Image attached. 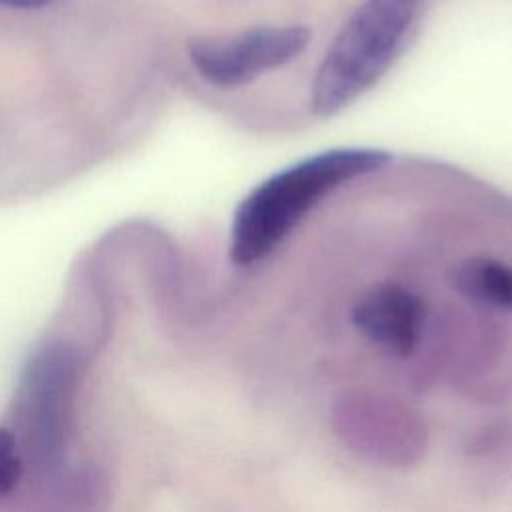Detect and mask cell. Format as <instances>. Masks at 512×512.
<instances>
[{"instance_id": "cell-6", "label": "cell", "mask_w": 512, "mask_h": 512, "mask_svg": "<svg viewBox=\"0 0 512 512\" xmlns=\"http://www.w3.org/2000/svg\"><path fill=\"white\" fill-rule=\"evenodd\" d=\"M424 304L400 284L368 288L352 308L354 326L384 350L406 356L420 342L424 330Z\"/></svg>"}, {"instance_id": "cell-8", "label": "cell", "mask_w": 512, "mask_h": 512, "mask_svg": "<svg viewBox=\"0 0 512 512\" xmlns=\"http://www.w3.org/2000/svg\"><path fill=\"white\" fill-rule=\"evenodd\" d=\"M20 476L16 438L10 430L0 428V492L10 490Z\"/></svg>"}, {"instance_id": "cell-1", "label": "cell", "mask_w": 512, "mask_h": 512, "mask_svg": "<svg viewBox=\"0 0 512 512\" xmlns=\"http://www.w3.org/2000/svg\"><path fill=\"white\" fill-rule=\"evenodd\" d=\"M390 154L376 148H336L304 158L258 184L236 208L230 258L248 266L268 256L306 212L338 186L376 172Z\"/></svg>"}, {"instance_id": "cell-5", "label": "cell", "mask_w": 512, "mask_h": 512, "mask_svg": "<svg viewBox=\"0 0 512 512\" xmlns=\"http://www.w3.org/2000/svg\"><path fill=\"white\" fill-rule=\"evenodd\" d=\"M74 372L72 352L58 344L38 350L24 370L18 410L30 452L42 464L54 462L62 452L66 400Z\"/></svg>"}, {"instance_id": "cell-9", "label": "cell", "mask_w": 512, "mask_h": 512, "mask_svg": "<svg viewBox=\"0 0 512 512\" xmlns=\"http://www.w3.org/2000/svg\"><path fill=\"white\" fill-rule=\"evenodd\" d=\"M52 0H0V6H10V8H40Z\"/></svg>"}, {"instance_id": "cell-2", "label": "cell", "mask_w": 512, "mask_h": 512, "mask_svg": "<svg viewBox=\"0 0 512 512\" xmlns=\"http://www.w3.org/2000/svg\"><path fill=\"white\" fill-rule=\"evenodd\" d=\"M420 0H364L328 48L312 82V110L330 116L366 92L390 66Z\"/></svg>"}, {"instance_id": "cell-4", "label": "cell", "mask_w": 512, "mask_h": 512, "mask_svg": "<svg viewBox=\"0 0 512 512\" xmlns=\"http://www.w3.org/2000/svg\"><path fill=\"white\" fill-rule=\"evenodd\" d=\"M310 42L304 26H262L232 38L194 40L190 62L214 86L236 88L298 58Z\"/></svg>"}, {"instance_id": "cell-7", "label": "cell", "mask_w": 512, "mask_h": 512, "mask_svg": "<svg viewBox=\"0 0 512 512\" xmlns=\"http://www.w3.org/2000/svg\"><path fill=\"white\" fill-rule=\"evenodd\" d=\"M450 282L470 300L502 310L512 308V268L500 260L466 258L452 268Z\"/></svg>"}, {"instance_id": "cell-3", "label": "cell", "mask_w": 512, "mask_h": 512, "mask_svg": "<svg viewBox=\"0 0 512 512\" xmlns=\"http://www.w3.org/2000/svg\"><path fill=\"white\" fill-rule=\"evenodd\" d=\"M330 424L350 452L388 468L414 466L428 448L422 414L384 392L342 390L330 406Z\"/></svg>"}]
</instances>
